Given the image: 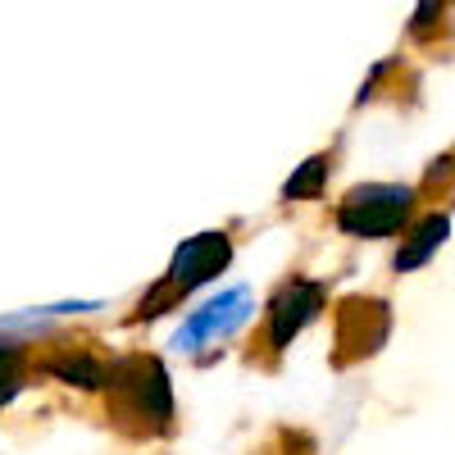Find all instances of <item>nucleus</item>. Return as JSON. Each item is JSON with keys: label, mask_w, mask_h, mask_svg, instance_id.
Here are the masks:
<instances>
[{"label": "nucleus", "mask_w": 455, "mask_h": 455, "mask_svg": "<svg viewBox=\"0 0 455 455\" xmlns=\"http://www.w3.org/2000/svg\"><path fill=\"white\" fill-rule=\"evenodd\" d=\"M442 14H446V0H419V10L410 19L414 42H433V28H442Z\"/></svg>", "instance_id": "9b49d317"}, {"label": "nucleus", "mask_w": 455, "mask_h": 455, "mask_svg": "<svg viewBox=\"0 0 455 455\" xmlns=\"http://www.w3.org/2000/svg\"><path fill=\"white\" fill-rule=\"evenodd\" d=\"M42 369L51 378H60V383H68V387H83V392H100V383H105V360L92 355V351H83V347L51 351L42 360Z\"/></svg>", "instance_id": "6e6552de"}, {"label": "nucleus", "mask_w": 455, "mask_h": 455, "mask_svg": "<svg viewBox=\"0 0 455 455\" xmlns=\"http://www.w3.org/2000/svg\"><path fill=\"white\" fill-rule=\"evenodd\" d=\"M228 264H233V237L223 233H196V237H187L178 251H173V259H169V274L150 287L146 296H141V306H137V315L128 319V323H146V319H160L164 310H173L182 296H192L196 287H205V283H214Z\"/></svg>", "instance_id": "f03ea898"}, {"label": "nucleus", "mask_w": 455, "mask_h": 455, "mask_svg": "<svg viewBox=\"0 0 455 455\" xmlns=\"http://www.w3.org/2000/svg\"><path fill=\"white\" fill-rule=\"evenodd\" d=\"M251 310H255L251 287H228V291H219L214 300H205L201 310H192L182 319V328L173 332V347L178 351H201L214 337H233L251 319Z\"/></svg>", "instance_id": "423d86ee"}, {"label": "nucleus", "mask_w": 455, "mask_h": 455, "mask_svg": "<svg viewBox=\"0 0 455 455\" xmlns=\"http://www.w3.org/2000/svg\"><path fill=\"white\" fill-rule=\"evenodd\" d=\"M392 337V306L378 296H351L337 306V319H332V364L347 369V364H360L369 355H378Z\"/></svg>", "instance_id": "20e7f679"}, {"label": "nucleus", "mask_w": 455, "mask_h": 455, "mask_svg": "<svg viewBox=\"0 0 455 455\" xmlns=\"http://www.w3.org/2000/svg\"><path fill=\"white\" fill-rule=\"evenodd\" d=\"M323 306H328V287L319 283V278H287L274 296H269V323H264V341H269V351L274 355H283L291 341L306 332L319 315H323Z\"/></svg>", "instance_id": "39448f33"}, {"label": "nucleus", "mask_w": 455, "mask_h": 455, "mask_svg": "<svg viewBox=\"0 0 455 455\" xmlns=\"http://www.w3.org/2000/svg\"><path fill=\"white\" fill-rule=\"evenodd\" d=\"M109 424L124 437H164L173 428V383L156 355H119L105 364Z\"/></svg>", "instance_id": "f257e3e1"}, {"label": "nucleus", "mask_w": 455, "mask_h": 455, "mask_svg": "<svg viewBox=\"0 0 455 455\" xmlns=\"http://www.w3.org/2000/svg\"><path fill=\"white\" fill-rule=\"evenodd\" d=\"M328 169H332L328 156H310L306 164H300V169L283 182V201H319L323 187H328Z\"/></svg>", "instance_id": "1a4fd4ad"}, {"label": "nucleus", "mask_w": 455, "mask_h": 455, "mask_svg": "<svg viewBox=\"0 0 455 455\" xmlns=\"http://www.w3.org/2000/svg\"><path fill=\"white\" fill-rule=\"evenodd\" d=\"M414 201L419 192L410 182H360L337 201V228L355 242L396 237L414 214Z\"/></svg>", "instance_id": "7ed1b4c3"}, {"label": "nucleus", "mask_w": 455, "mask_h": 455, "mask_svg": "<svg viewBox=\"0 0 455 455\" xmlns=\"http://www.w3.org/2000/svg\"><path fill=\"white\" fill-rule=\"evenodd\" d=\"M28 378V360H23V341H0V410H5Z\"/></svg>", "instance_id": "9d476101"}, {"label": "nucleus", "mask_w": 455, "mask_h": 455, "mask_svg": "<svg viewBox=\"0 0 455 455\" xmlns=\"http://www.w3.org/2000/svg\"><path fill=\"white\" fill-rule=\"evenodd\" d=\"M87 310H105V300H60V306H42V315H87Z\"/></svg>", "instance_id": "f8f14e48"}, {"label": "nucleus", "mask_w": 455, "mask_h": 455, "mask_svg": "<svg viewBox=\"0 0 455 455\" xmlns=\"http://www.w3.org/2000/svg\"><path fill=\"white\" fill-rule=\"evenodd\" d=\"M446 237H451V214H446V210L424 214L419 223L410 228V237H401V251H396V259H392V269H396V274L424 269V264L446 246Z\"/></svg>", "instance_id": "0eeeda50"}]
</instances>
